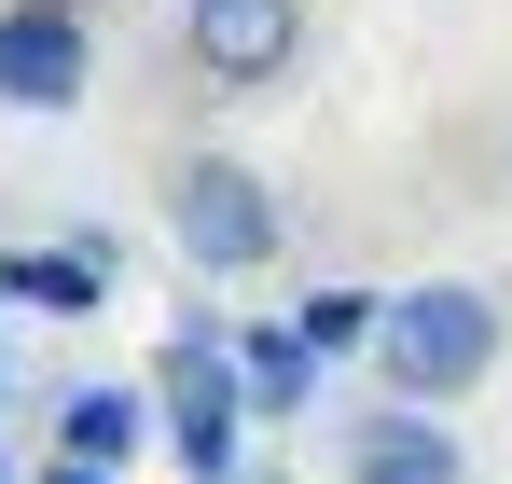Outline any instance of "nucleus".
Here are the masks:
<instances>
[{
    "mask_svg": "<svg viewBox=\"0 0 512 484\" xmlns=\"http://www.w3.org/2000/svg\"><path fill=\"white\" fill-rule=\"evenodd\" d=\"M333 471L346 484H471V443H457L429 402H388V388H374V402L333 429Z\"/></svg>",
    "mask_w": 512,
    "mask_h": 484,
    "instance_id": "obj_5",
    "label": "nucleus"
},
{
    "mask_svg": "<svg viewBox=\"0 0 512 484\" xmlns=\"http://www.w3.org/2000/svg\"><path fill=\"white\" fill-rule=\"evenodd\" d=\"M0 97L84 111V0H0Z\"/></svg>",
    "mask_w": 512,
    "mask_h": 484,
    "instance_id": "obj_6",
    "label": "nucleus"
},
{
    "mask_svg": "<svg viewBox=\"0 0 512 484\" xmlns=\"http://www.w3.org/2000/svg\"><path fill=\"white\" fill-rule=\"evenodd\" d=\"M180 42L222 97H277L305 56V0H180Z\"/></svg>",
    "mask_w": 512,
    "mask_h": 484,
    "instance_id": "obj_4",
    "label": "nucleus"
},
{
    "mask_svg": "<svg viewBox=\"0 0 512 484\" xmlns=\"http://www.w3.org/2000/svg\"><path fill=\"white\" fill-rule=\"evenodd\" d=\"M374 319H388V291H305L291 332L319 346V360H374Z\"/></svg>",
    "mask_w": 512,
    "mask_h": 484,
    "instance_id": "obj_10",
    "label": "nucleus"
},
{
    "mask_svg": "<svg viewBox=\"0 0 512 484\" xmlns=\"http://www.w3.org/2000/svg\"><path fill=\"white\" fill-rule=\"evenodd\" d=\"M167 236L194 277H263L277 249H291V222H277V194H263V166L236 153H180L167 166Z\"/></svg>",
    "mask_w": 512,
    "mask_h": 484,
    "instance_id": "obj_2",
    "label": "nucleus"
},
{
    "mask_svg": "<svg viewBox=\"0 0 512 484\" xmlns=\"http://www.w3.org/2000/svg\"><path fill=\"white\" fill-rule=\"evenodd\" d=\"M0 291L42 305V319H97L111 305V236L97 249H0Z\"/></svg>",
    "mask_w": 512,
    "mask_h": 484,
    "instance_id": "obj_8",
    "label": "nucleus"
},
{
    "mask_svg": "<svg viewBox=\"0 0 512 484\" xmlns=\"http://www.w3.org/2000/svg\"><path fill=\"white\" fill-rule=\"evenodd\" d=\"M153 415H167V457L180 484H236V443H250V374H236V332H180L153 360Z\"/></svg>",
    "mask_w": 512,
    "mask_h": 484,
    "instance_id": "obj_3",
    "label": "nucleus"
},
{
    "mask_svg": "<svg viewBox=\"0 0 512 484\" xmlns=\"http://www.w3.org/2000/svg\"><path fill=\"white\" fill-rule=\"evenodd\" d=\"M153 429H167V415H153V388H111V374H84V388L56 402V457H84V471H125Z\"/></svg>",
    "mask_w": 512,
    "mask_h": 484,
    "instance_id": "obj_7",
    "label": "nucleus"
},
{
    "mask_svg": "<svg viewBox=\"0 0 512 484\" xmlns=\"http://www.w3.org/2000/svg\"><path fill=\"white\" fill-rule=\"evenodd\" d=\"M236 374H250V415H263V429H291V415L319 402V374H333V360H319L305 332H236Z\"/></svg>",
    "mask_w": 512,
    "mask_h": 484,
    "instance_id": "obj_9",
    "label": "nucleus"
},
{
    "mask_svg": "<svg viewBox=\"0 0 512 484\" xmlns=\"http://www.w3.org/2000/svg\"><path fill=\"white\" fill-rule=\"evenodd\" d=\"M499 346H512V319L471 277H416V291H388V319H374V388L443 415V402H471V388L499 374Z\"/></svg>",
    "mask_w": 512,
    "mask_h": 484,
    "instance_id": "obj_1",
    "label": "nucleus"
},
{
    "mask_svg": "<svg viewBox=\"0 0 512 484\" xmlns=\"http://www.w3.org/2000/svg\"><path fill=\"white\" fill-rule=\"evenodd\" d=\"M42 484H111V471H84V457H56V471H42Z\"/></svg>",
    "mask_w": 512,
    "mask_h": 484,
    "instance_id": "obj_11",
    "label": "nucleus"
}]
</instances>
